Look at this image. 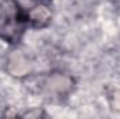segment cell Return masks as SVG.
Segmentation results:
<instances>
[{"label": "cell", "instance_id": "obj_2", "mask_svg": "<svg viewBox=\"0 0 120 119\" xmlns=\"http://www.w3.org/2000/svg\"><path fill=\"white\" fill-rule=\"evenodd\" d=\"M28 14V23L34 28H43L50 23L52 11L46 6H36L31 10H27Z\"/></svg>", "mask_w": 120, "mask_h": 119}, {"label": "cell", "instance_id": "obj_1", "mask_svg": "<svg viewBox=\"0 0 120 119\" xmlns=\"http://www.w3.org/2000/svg\"><path fill=\"white\" fill-rule=\"evenodd\" d=\"M28 23L27 11L17 0L0 1V38L6 42L15 45L21 41Z\"/></svg>", "mask_w": 120, "mask_h": 119}]
</instances>
